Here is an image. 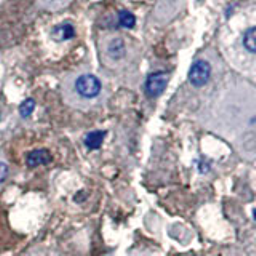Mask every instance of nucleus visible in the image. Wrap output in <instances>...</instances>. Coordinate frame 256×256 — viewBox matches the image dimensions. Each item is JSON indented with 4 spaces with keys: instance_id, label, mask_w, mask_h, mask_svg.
Masks as SVG:
<instances>
[{
    "instance_id": "20e7f679",
    "label": "nucleus",
    "mask_w": 256,
    "mask_h": 256,
    "mask_svg": "<svg viewBox=\"0 0 256 256\" xmlns=\"http://www.w3.org/2000/svg\"><path fill=\"white\" fill-rule=\"evenodd\" d=\"M52 154L45 149H36L28 154L26 157V164L29 168H37V166H42V165H48L52 164Z\"/></svg>"
},
{
    "instance_id": "9b49d317",
    "label": "nucleus",
    "mask_w": 256,
    "mask_h": 256,
    "mask_svg": "<svg viewBox=\"0 0 256 256\" xmlns=\"http://www.w3.org/2000/svg\"><path fill=\"white\" fill-rule=\"evenodd\" d=\"M68 0H42V4L48 8H58V6H62Z\"/></svg>"
},
{
    "instance_id": "4468645a",
    "label": "nucleus",
    "mask_w": 256,
    "mask_h": 256,
    "mask_svg": "<svg viewBox=\"0 0 256 256\" xmlns=\"http://www.w3.org/2000/svg\"><path fill=\"white\" fill-rule=\"evenodd\" d=\"M254 218H256V213H254Z\"/></svg>"
},
{
    "instance_id": "f257e3e1",
    "label": "nucleus",
    "mask_w": 256,
    "mask_h": 256,
    "mask_svg": "<svg viewBox=\"0 0 256 256\" xmlns=\"http://www.w3.org/2000/svg\"><path fill=\"white\" fill-rule=\"evenodd\" d=\"M102 90L101 80L93 74H84L76 80V92L85 100H94Z\"/></svg>"
},
{
    "instance_id": "f03ea898",
    "label": "nucleus",
    "mask_w": 256,
    "mask_h": 256,
    "mask_svg": "<svg viewBox=\"0 0 256 256\" xmlns=\"http://www.w3.org/2000/svg\"><path fill=\"white\" fill-rule=\"evenodd\" d=\"M210 76H212V68L210 64L206 61H196L192 64V68L189 70V82L200 88L208 84V80H210Z\"/></svg>"
},
{
    "instance_id": "f8f14e48",
    "label": "nucleus",
    "mask_w": 256,
    "mask_h": 256,
    "mask_svg": "<svg viewBox=\"0 0 256 256\" xmlns=\"http://www.w3.org/2000/svg\"><path fill=\"white\" fill-rule=\"evenodd\" d=\"M6 176H8V165L4 164V162H0V184L6 180Z\"/></svg>"
},
{
    "instance_id": "1a4fd4ad",
    "label": "nucleus",
    "mask_w": 256,
    "mask_h": 256,
    "mask_svg": "<svg viewBox=\"0 0 256 256\" xmlns=\"http://www.w3.org/2000/svg\"><path fill=\"white\" fill-rule=\"evenodd\" d=\"M244 45L250 53H256V28H250L245 32Z\"/></svg>"
},
{
    "instance_id": "ddd939ff",
    "label": "nucleus",
    "mask_w": 256,
    "mask_h": 256,
    "mask_svg": "<svg viewBox=\"0 0 256 256\" xmlns=\"http://www.w3.org/2000/svg\"><path fill=\"white\" fill-rule=\"evenodd\" d=\"M0 122H2V110H0Z\"/></svg>"
},
{
    "instance_id": "39448f33",
    "label": "nucleus",
    "mask_w": 256,
    "mask_h": 256,
    "mask_svg": "<svg viewBox=\"0 0 256 256\" xmlns=\"http://www.w3.org/2000/svg\"><path fill=\"white\" fill-rule=\"evenodd\" d=\"M104 138H106V132H90L85 136V146L92 150L100 149L101 144L104 142Z\"/></svg>"
},
{
    "instance_id": "9d476101",
    "label": "nucleus",
    "mask_w": 256,
    "mask_h": 256,
    "mask_svg": "<svg viewBox=\"0 0 256 256\" xmlns=\"http://www.w3.org/2000/svg\"><path fill=\"white\" fill-rule=\"evenodd\" d=\"M34 110H36V101L28 98L26 101L21 102V106H20V116L22 118H29L32 114H34Z\"/></svg>"
},
{
    "instance_id": "6e6552de",
    "label": "nucleus",
    "mask_w": 256,
    "mask_h": 256,
    "mask_svg": "<svg viewBox=\"0 0 256 256\" xmlns=\"http://www.w3.org/2000/svg\"><path fill=\"white\" fill-rule=\"evenodd\" d=\"M134 24H136V18H134V14L130 13V12H120L118 13V26L120 28H125V29H133L134 28Z\"/></svg>"
},
{
    "instance_id": "7ed1b4c3",
    "label": "nucleus",
    "mask_w": 256,
    "mask_h": 256,
    "mask_svg": "<svg viewBox=\"0 0 256 256\" xmlns=\"http://www.w3.org/2000/svg\"><path fill=\"white\" fill-rule=\"evenodd\" d=\"M168 85V76L165 72H154L146 80V93L150 98H157L160 96Z\"/></svg>"
},
{
    "instance_id": "0eeeda50",
    "label": "nucleus",
    "mask_w": 256,
    "mask_h": 256,
    "mask_svg": "<svg viewBox=\"0 0 256 256\" xmlns=\"http://www.w3.org/2000/svg\"><path fill=\"white\" fill-rule=\"evenodd\" d=\"M53 34L58 36L60 40H70V38H74V36H76V29H74L72 24L66 22V24H61V26L56 28L53 30Z\"/></svg>"
},
{
    "instance_id": "423d86ee",
    "label": "nucleus",
    "mask_w": 256,
    "mask_h": 256,
    "mask_svg": "<svg viewBox=\"0 0 256 256\" xmlns=\"http://www.w3.org/2000/svg\"><path fill=\"white\" fill-rule=\"evenodd\" d=\"M108 53L112 60H116V61L122 60L125 56V42L122 38H114L108 46Z\"/></svg>"
}]
</instances>
